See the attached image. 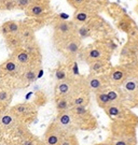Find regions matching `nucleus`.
Segmentation results:
<instances>
[{
  "mask_svg": "<svg viewBox=\"0 0 138 145\" xmlns=\"http://www.w3.org/2000/svg\"><path fill=\"white\" fill-rule=\"evenodd\" d=\"M3 1H8V0H0V2H3Z\"/></svg>",
  "mask_w": 138,
  "mask_h": 145,
  "instance_id": "nucleus-43",
  "label": "nucleus"
},
{
  "mask_svg": "<svg viewBox=\"0 0 138 145\" xmlns=\"http://www.w3.org/2000/svg\"><path fill=\"white\" fill-rule=\"evenodd\" d=\"M58 145H79V140L73 132H65Z\"/></svg>",
  "mask_w": 138,
  "mask_h": 145,
  "instance_id": "nucleus-32",
  "label": "nucleus"
},
{
  "mask_svg": "<svg viewBox=\"0 0 138 145\" xmlns=\"http://www.w3.org/2000/svg\"><path fill=\"white\" fill-rule=\"evenodd\" d=\"M41 69V63H37V65H31L29 67L24 68L23 72L20 76V84L23 87H27L30 84L35 83L37 80L39 78V71Z\"/></svg>",
  "mask_w": 138,
  "mask_h": 145,
  "instance_id": "nucleus-17",
  "label": "nucleus"
},
{
  "mask_svg": "<svg viewBox=\"0 0 138 145\" xmlns=\"http://www.w3.org/2000/svg\"><path fill=\"white\" fill-rule=\"evenodd\" d=\"M24 12H25V15L27 17L35 20L40 25H43L46 20H49L52 15L51 3L32 1L31 5Z\"/></svg>",
  "mask_w": 138,
  "mask_h": 145,
  "instance_id": "nucleus-8",
  "label": "nucleus"
},
{
  "mask_svg": "<svg viewBox=\"0 0 138 145\" xmlns=\"http://www.w3.org/2000/svg\"><path fill=\"white\" fill-rule=\"evenodd\" d=\"M90 69V74H106L109 69L112 67L110 60L106 59H98L87 63Z\"/></svg>",
  "mask_w": 138,
  "mask_h": 145,
  "instance_id": "nucleus-23",
  "label": "nucleus"
},
{
  "mask_svg": "<svg viewBox=\"0 0 138 145\" xmlns=\"http://www.w3.org/2000/svg\"><path fill=\"white\" fill-rule=\"evenodd\" d=\"M22 47H23L36 61H41L42 54H41L40 45L38 44L37 40H32V41H29V42H24Z\"/></svg>",
  "mask_w": 138,
  "mask_h": 145,
  "instance_id": "nucleus-25",
  "label": "nucleus"
},
{
  "mask_svg": "<svg viewBox=\"0 0 138 145\" xmlns=\"http://www.w3.org/2000/svg\"><path fill=\"white\" fill-rule=\"evenodd\" d=\"M116 47L117 45L111 39H100L90 44L84 50H82L80 54L83 55V58L86 63L98 59L110 60Z\"/></svg>",
  "mask_w": 138,
  "mask_h": 145,
  "instance_id": "nucleus-2",
  "label": "nucleus"
},
{
  "mask_svg": "<svg viewBox=\"0 0 138 145\" xmlns=\"http://www.w3.org/2000/svg\"><path fill=\"white\" fill-rule=\"evenodd\" d=\"M8 35H18L20 29V21H7L5 22Z\"/></svg>",
  "mask_w": 138,
  "mask_h": 145,
  "instance_id": "nucleus-34",
  "label": "nucleus"
},
{
  "mask_svg": "<svg viewBox=\"0 0 138 145\" xmlns=\"http://www.w3.org/2000/svg\"><path fill=\"white\" fill-rule=\"evenodd\" d=\"M66 1L67 3L70 5L71 8H73L75 10L84 9L90 3V0H66Z\"/></svg>",
  "mask_w": 138,
  "mask_h": 145,
  "instance_id": "nucleus-35",
  "label": "nucleus"
},
{
  "mask_svg": "<svg viewBox=\"0 0 138 145\" xmlns=\"http://www.w3.org/2000/svg\"><path fill=\"white\" fill-rule=\"evenodd\" d=\"M34 0H14L16 5V10H20V11H25L29 5H31Z\"/></svg>",
  "mask_w": 138,
  "mask_h": 145,
  "instance_id": "nucleus-37",
  "label": "nucleus"
},
{
  "mask_svg": "<svg viewBox=\"0 0 138 145\" xmlns=\"http://www.w3.org/2000/svg\"><path fill=\"white\" fill-rule=\"evenodd\" d=\"M64 135H65V131L55 123V120H53L51 124L48 126L46 132H44V144L58 145Z\"/></svg>",
  "mask_w": 138,
  "mask_h": 145,
  "instance_id": "nucleus-15",
  "label": "nucleus"
},
{
  "mask_svg": "<svg viewBox=\"0 0 138 145\" xmlns=\"http://www.w3.org/2000/svg\"><path fill=\"white\" fill-rule=\"evenodd\" d=\"M106 93L111 103H122L123 104V93L121 87L117 86H108Z\"/></svg>",
  "mask_w": 138,
  "mask_h": 145,
  "instance_id": "nucleus-26",
  "label": "nucleus"
},
{
  "mask_svg": "<svg viewBox=\"0 0 138 145\" xmlns=\"http://www.w3.org/2000/svg\"><path fill=\"white\" fill-rule=\"evenodd\" d=\"M120 58L122 63L134 65L138 63V41H128L122 47Z\"/></svg>",
  "mask_w": 138,
  "mask_h": 145,
  "instance_id": "nucleus-12",
  "label": "nucleus"
},
{
  "mask_svg": "<svg viewBox=\"0 0 138 145\" xmlns=\"http://www.w3.org/2000/svg\"><path fill=\"white\" fill-rule=\"evenodd\" d=\"M38 25L34 20L30 21H20V37L23 43L29 42L32 40H36V26ZM39 26V25H38Z\"/></svg>",
  "mask_w": 138,
  "mask_h": 145,
  "instance_id": "nucleus-20",
  "label": "nucleus"
},
{
  "mask_svg": "<svg viewBox=\"0 0 138 145\" xmlns=\"http://www.w3.org/2000/svg\"><path fill=\"white\" fill-rule=\"evenodd\" d=\"M0 3H1V11L11 12V11L16 10V5L14 0H8V1H3V2H0Z\"/></svg>",
  "mask_w": 138,
  "mask_h": 145,
  "instance_id": "nucleus-36",
  "label": "nucleus"
},
{
  "mask_svg": "<svg viewBox=\"0 0 138 145\" xmlns=\"http://www.w3.org/2000/svg\"><path fill=\"white\" fill-rule=\"evenodd\" d=\"M131 72L129 65L120 63L118 66H114L109 69V71L106 73L109 86H117L120 87L123 84V82L127 78Z\"/></svg>",
  "mask_w": 138,
  "mask_h": 145,
  "instance_id": "nucleus-10",
  "label": "nucleus"
},
{
  "mask_svg": "<svg viewBox=\"0 0 138 145\" xmlns=\"http://www.w3.org/2000/svg\"><path fill=\"white\" fill-rule=\"evenodd\" d=\"M56 48L68 60L73 61L82 51V40L77 35H73L57 45Z\"/></svg>",
  "mask_w": 138,
  "mask_h": 145,
  "instance_id": "nucleus-9",
  "label": "nucleus"
},
{
  "mask_svg": "<svg viewBox=\"0 0 138 145\" xmlns=\"http://www.w3.org/2000/svg\"><path fill=\"white\" fill-rule=\"evenodd\" d=\"M99 15L95 11L90 9L88 7L84 8V9H80V10H76L73 15H72L71 21L76 24V25H87L91 24L98 18Z\"/></svg>",
  "mask_w": 138,
  "mask_h": 145,
  "instance_id": "nucleus-16",
  "label": "nucleus"
},
{
  "mask_svg": "<svg viewBox=\"0 0 138 145\" xmlns=\"http://www.w3.org/2000/svg\"><path fill=\"white\" fill-rule=\"evenodd\" d=\"M5 106H3V105H1V104H0V113H1V112H2V111H3V110H5Z\"/></svg>",
  "mask_w": 138,
  "mask_h": 145,
  "instance_id": "nucleus-40",
  "label": "nucleus"
},
{
  "mask_svg": "<svg viewBox=\"0 0 138 145\" xmlns=\"http://www.w3.org/2000/svg\"><path fill=\"white\" fill-rule=\"evenodd\" d=\"M11 58H13L20 67L23 68H27L31 66V65H37V63H41V61H36L34 58L31 57L28 53L26 52L23 47L20 46L18 48H16L14 51H12V54H11Z\"/></svg>",
  "mask_w": 138,
  "mask_h": 145,
  "instance_id": "nucleus-22",
  "label": "nucleus"
},
{
  "mask_svg": "<svg viewBox=\"0 0 138 145\" xmlns=\"http://www.w3.org/2000/svg\"><path fill=\"white\" fill-rule=\"evenodd\" d=\"M5 38V45L10 51H14L23 45V41L20 39V35H7Z\"/></svg>",
  "mask_w": 138,
  "mask_h": 145,
  "instance_id": "nucleus-28",
  "label": "nucleus"
},
{
  "mask_svg": "<svg viewBox=\"0 0 138 145\" xmlns=\"http://www.w3.org/2000/svg\"><path fill=\"white\" fill-rule=\"evenodd\" d=\"M131 68V67H129ZM123 93V104L128 109H134L138 106V81L129 72L127 78L120 86Z\"/></svg>",
  "mask_w": 138,
  "mask_h": 145,
  "instance_id": "nucleus-6",
  "label": "nucleus"
},
{
  "mask_svg": "<svg viewBox=\"0 0 138 145\" xmlns=\"http://www.w3.org/2000/svg\"><path fill=\"white\" fill-rule=\"evenodd\" d=\"M102 145H114V144L112 143V142H111V141H110L109 139H108V138H107V139H106L105 141H102Z\"/></svg>",
  "mask_w": 138,
  "mask_h": 145,
  "instance_id": "nucleus-38",
  "label": "nucleus"
},
{
  "mask_svg": "<svg viewBox=\"0 0 138 145\" xmlns=\"http://www.w3.org/2000/svg\"><path fill=\"white\" fill-rule=\"evenodd\" d=\"M54 76H55L56 82H61V81H64V80L70 78V76H73L71 73V67L69 66V63L68 65H63V63H61L55 69Z\"/></svg>",
  "mask_w": 138,
  "mask_h": 145,
  "instance_id": "nucleus-27",
  "label": "nucleus"
},
{
  "mask_svg": "<svg viewBox=\"0 0 138 145\" xmlns=\"http://www.w3.org/2000/svg\"><path fill=\"white\" fill-rule=\"evenodd\" d=\"M13 93L8 86H0V104L5 108L9 106L12 101Z\"/></svg>",
  "mask_w": 138,
  "mask_h": 145,
  "instance_id": "nucleus-30",
  "label": "nucleus"
},
{
  "mask_svg": "<svg viewBox=\"0 0 138 145\" xmlns=\"http://www.w3.org/2000/svg\"><path fill=\"white\" fill-rule=\"evenodd\" d=\"M70 111L73 114L77 129L92 131L97 128L98 123L95 116L92 114L90 109L85 105H73L70 108Z\"/></svg>",
  "mask_w": 138,
  "mask_h": 145,
  "instance_id": "nucleus-3",
  "label": "nucleus"
},
{
  "mask_svg": "<svg viewBox=\"0 0 138 145\" xmlns=\"http://www.w3.org/2000/svg\"><path fill=\"white\" fill-rule=\"evenodd\" d=\"M10 111L15 115L17 118L20 119V121L22 119H27L35 117L37 115V105L34 103H29V102H24V103H18L12 106Z\"/></svg>",
  "mask_w": 138,
  "mask_h": 145,
  "instance_id": "nucleus-14",
  "label": "nucleus"
},
{
  "mask_svg": "<svg viewBox=\"0 0 138 145\" xmlns=\"http://www.w3.org/2000/svg\"><path fill=\"white\" fill-rule=\"evenodd\" d=\"M123 9H118L116 11V13H113L112 16L116 21V25L119 30H121L122 32H125L126 35L129 33L131 31L133 30L135 27L137 26L135 24V22L131 18V16H128L124 11H122Z\"/></svg>",
  "mask_w": 138,
  "mask_h": 145,
  "instance_id": "nucleus-13",
  "label": "nucleus"
},
{
  "mask_svg": "<svg viewBox=\"0 0 138 145\" xmlns=\"http://www.w3.org/2000/svg\"><path fill=\"white\" fill-rule=\"evenodd\" d=\"M77 76H70L64 81L57 82L54 88V96H61V97H70L73 88L76 85Z\"/></svg>",
  "mask_w": 138,
  "mask_h": 145,
  "instance_id": "nucleus-21",
  "label": "nucleus"
},
{
  "mask_svg": "<svg viewBox=\"0 0 138 145\" xmlns=\"http://www.w3.org/2000/svg\"><path fill=\"white\" fill-rule=\"evenodd\" d=\"M0 12H1V3H0Z\"/></svg>",
  "mask_w": 138,
  "mask_h": 145,
  "instance_id": "nucleus-44",
  "label": "nucleus"
},
{
  "mask_svg": "<svg viewBox=\"0 0 138 145\" xmlns=\"http://www.w3.org/2000/svg\"><path fill=\"white\" fill-rule=\"evenodd\" d=\"M94 145H102V143L100 142V143H96V144H94Z\"/></svg>",
  "mask_w": 138,
  "mask_h": 145,
  "instance_id": "nucleus-42",
  "label": "nucleus"
},
{
  "mask_svg": "<svg viewBox=\"0 0 138 145\" xmlns=\"http://www.w3.org/2000/svg\"><path fill=\"white\" fill-rule=\"evenodd\" d=\"M85 81L91 93H94L100 90H105L109 86L106 74H88L85 78Z\"/></svg>",
  "mask_w": 138,
  "mask_h": 145,
  "instance_id": "nucleus-19",
  "label": "nucleus"
},
{
  "mask_svg": "<svg viewBox=\"0 0 138 145\" xmlns=\"http://www.w3.org/2000/svg\"><path fill=\"white\" fill-rule=\"evenodd\" d=\"M111 121H129L138 124V116L122 103H111L104 109Z\"/></svg>",
  "mask_w": 138,
  "mask_h": 145,
  "instance_id": "nucleus-5",
  "label": "nucleus"
},
{
  "mask_svg": "<svg viewBox=\"0 0 138 145\" xmlns=\"http://www.w3.org/2000/svg\"><path fill=\"white\" fill-rule=\"evenodd\" d=\"M76 35V24L66 18H57L53 21V43L57 46L68 38Z\"/></svg>",
  "mask_w": 138,
  "mask_h": 145,
  "instance_id": "nucleus-4",
  "label": "nucleus"
},
{
  "mask_svg": "<svg viewBox=\"0 0 138 145\" xmlns=\"http://www.w3.org/2000/svg\"><path fill=\"white\" fill-rule=\"evenodd\" d=\"M108 5H109L108 0H90V3L87 7L93 11H95L96 13H99L102 9H106Z\"/></svg>",
  "mask_w": 138,
  "mask_h": 145,
  "instance_id": "nucleus-33",
  "label": "nucleus"
},
{
  "mask_svg": "<svg viewBox=\"0 0 138 145\" xmlns=\"http://www.w3.org/2000/svg\"><path fill=\"white\" fill-rule=\"evenodd\" d=\"M137 1H138V0H137ZM135 11H136V12H137V13H138V5H137V7L135 8Z\"/></svg>",
  "mask_w": 138,
  "mask_h": 145,
  "instance_id": "nucleus-41",
  "label": "nucleus"
},
{
  "mask_svg": "<svg viewBox=\"0 0 138 145\" xmlns=\"http://www.w3.org/2000/svg\"><path fill=\"white\" fill-rule=\"evenodd\" d=\"M137 126L129 121H111L108 139L114 145H137Z\"/></svg>",
  "mask_w": 138,
  "mask_h": 145,
  "instance_id": "nucleus-1",
  "label": "nucleus"
},
{
  "mask_svg": "<svg viewBox=\"0 0 138 145\" xmlns=\"http://www.w3.org/2000/svg\"><path fill=\"white\" fill-rule=\"evenodd\" d=\"M55 101V108L57 110V113L64 112L71 108V101L68 97H61V96H55L54 97Z\"/></svg>",
  "mask_w": 138,
  "mask_h": 145,
  "instance_id": "nucleus-29",
  "label": "nucleus"
},
{
  "mask_svg": "<svg viewBox=\"0 0 138 145\" xmlns=\"http://www.w3.org/2000/svg\"><path fill=\"white\" fill-rule=\"evenodd\" d=\"M22 72H23V68L11 57L8 58L0 65V78L2 80L14 78V80L20 81Z\"/></svg>",
  "mask_w": 138,
  "mask_h": 145,
  "instance_id": "nucleus-11",
  "label": "nucleus"
},
{
  "mask_svg": "<svg viewBox=\"0 0 138 145\" xmlns=\"http://www.w3.org/2000/svg\"><path fill=\"white\" fill-rule=\"evenodd\" d=\"M34 1H39V2H44V3H51V0H34Z\"/></svg>",
  "mask_w": 138,
  "mask_h": 145,
  "instance_id": "nucleus-39",
  "label": "nucleus"
},
{
  "mask_svg": "<svg viewBox=\"0 0 138 145\" xmlns=\"http://www.w3.org/2000/svg\"><path fill=\"white\" fill-rule=\"evenodd\" d=\"M54 120L65 132H73L75 130H77L75 117H73V114L71 113L70 109L57 113L56 118Z\"/></svg>",
  "mask_w": 138,
  "mask_h": 145,
  "instance_id": "nucleus-18",
  "label": "nucleus"
},
{
  "mask_svg": "<svg viewBox=\"0 0 138 145\" xmlns=\"http://www.w3.org/2000/svg\"><path fill=\"white\" fill-rule=\"evenodd\" d=\"M20 124V119L10 110H3L0 113V125L5 128H13Z\"/></svg>",
  "mask_w": 138,
  "mask_h": 145,
  "instance_id": "nucleus-24",
  "label": "nucleus"
},
{
  "mask_svg": "<svg viewBox=\"0 0 138 145\" xmlns=\"http://www.w3.org/2000/svg\"><path fill=\"white\" fill-rule=\"evenodd\" d=\"M95 100H96V103L100 109H105L107 108L109 104H111L110 100L108 98V95L106 93V89L105 90H100L98 93H95Z\"/></svg>",
  "mask_w": 138,
  "mask_h": 145,
  "instance_id": "nucleus-31",
  "label": "nucleus"
},
{
  "mask_svg": "<svg viewBox=\"0 0 138 145\" xmlns=\"http://www.w3.org/2000/svg\"><path fill=\"white\" fill-rule=\"evenodd\" d=\"M71 101V106L73 105H85L88 106L91 100V90L87 87L85 78L77 76L76 85L73 88L71 96L69 97Z\"/></svg>",
  "mask_w": 138,
  "mask_h": 145,
  "instance_id": "nucleus-7",
  "label": "nucleus"
}]
</instances>
